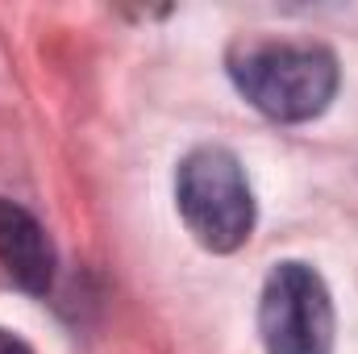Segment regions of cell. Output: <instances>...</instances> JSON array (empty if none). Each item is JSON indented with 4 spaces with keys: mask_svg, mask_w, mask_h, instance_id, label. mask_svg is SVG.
Returning a JSON list of instances; mask_svg holds the SVG:
<instances>
[{
    "mask_svg": "<svg viewBox=\"0 0 358 354\" xmlns=\"http://www.w3.org/2000/svg\"><path fill=\"white\" fill-rule=\"evenodd\" d=\"M176 204L187 234L213 255H234L255 234L250 179L225 146H196L183 155L176 171Z\"/></svg>",
    "mask_w": 358,
    "mask_h": 354,
    "instance_id": "2",
    "label": "cell"
},
{
    "mask_svg": "<svg viewBox=\"0 0 358 354\" xmlns=\"http://www.w3.org/2000/svg\"><path fill=\"white\" fill-rule=\"evenodd\" d=\"M0 354H34L17 334H8V330H0Z\"/></svg>",
    "mask_w": 358,
    "mask_h": 354,
    "instance_id": "5",
    "label": "cell"
},
{
    "mask_svg": "<svg viewBox=\"0 0 358 354\" xmlns=\"http://www.w3.org/2000/svg\"><path fill=\"white\" fill-rule=\"evenodd\" d=\"M0 271L29 296H46L55 283V242L42 221L17 200L0 196Z\"/></svg>",
    "mask_w": 358,
    "mask_h": 354,
    "instance_id": "4",
    "label": "cell"
},
{
    "mask_svg": "<svg viewBox=\"0 0 358 354\" xmlns=\"http://www.w3.org/2000/svg\"><path fill=\"white\" fill-rule=\"evenodd\" d=\"M259 338L267 354H334V300L308 263L271 267L259 296Z\"/></svg>",
    "mask_w": 358,
    "mask_h": 354,
    "instance_id": "3",
    "label": "cell"
},
{
    "mask_svg": "<svg viewBox=\"0 0 358 354\" xmlns=\"http://www.w3.org/2000/svg\"><path fill=\"white\" fill-rule=\"evenodd\" d=\"M234 88L271 121H313L338 96V59L321 42H242L229 55Z\"/></svg>",
    "mask_w": 358,
    "mask_h": 354,
    "instance_id": "1",
    "label": "cell"
}]
</instances>
